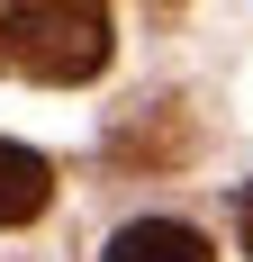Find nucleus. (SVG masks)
I'll return each mask as SVG.
<instances>
[{"instance_id":"obj_1","label":"nucleus","mask_w":253,"mask_h":262,"mask_svg":"<svg viewBox=\"0 0 253 262\" xmlns=\"http://www.w3.org/2000/svg\"><path fill=\"white\" fill-rule=\"evenodd\" d=\"M109 0H0V73L73 91L109 63Z\"/></svg>"},{"instance_id":"obj_3","label":"nucleus","mask_w":253,"mask_h":262,"mask_svg":"<svg viewBox=\"0 0 253 262\" xmlns=\"http://www.w3.org/2000/svg\"><path fill=\"white\" fill-rule=\"evenodd\" d=\"M46 199H54L46 154H27V145H9V136H0V226H27V217H46Z\"/></svg>"},{"instance_id":"obj_4","label":"nucleus","mask_w":253,"mask_h":262,"mask_svg":"<svg viewBox=\"0 0 253 262\" xmlns=\"http://www.w3.org/2000/svg\"><path fill=\"white\" fill-rule=\"evenodd\" d=\"M235 235H244V253H253V190H244V208H235Z\"/></svg>"},{"instance_id":"obj_2","label":"nucleus","mask_w":253,"mask_h":262,"mask_svg":"<svg viewBox=\"0 0 253 262\" xmlns=\"http://www.w3.org/2000/svg\"><path fill=\"white\" fill-rule=\"evenodd\" d=\"M100 262H217V253H208V235H199V226H181V217H136V226L109 235Z\"/></svg>"}]
</instances>
